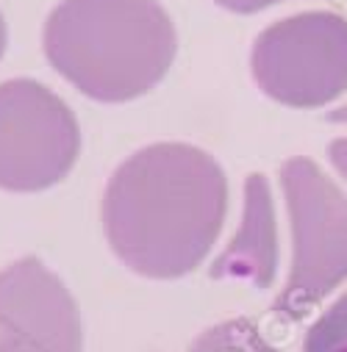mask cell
Wrapping results in <instances>:
<instances>
[{"mask_svg":"<svg viewBox=\"0 0 347 352\" xmlns=\"http://www.w3.org/2000/svg\"><path fill=\"white\" fill-rule=\"evenodd\" d=\"M333 352H347V344H341L339 349H333Z\"/></svg>","mask_w":347,"mask_h":352,"instance_id":"5bb4252c","label":"cell"},{"mask_svg":"<svg viewBox=\"0 0 347 352\" xmlns=\"http://www.w3.org/2000/svg\"><path fill=\"white\" fill-rule=\"evenodd\" d=\"M42 42L56 72L98 103L150 92L178 47L176 25L156 0H61Z\"/></svg>","mask_w":347,"mask_h":352,"instance_id":"7a4b0ae2","label":"cell"},{"mask_svg":"<svg viewBox=\"0 0 347 352\" xmlns=\"http://www.w3.org/2000/svg\"><path fill=\"white\" fill-rule=\"evenodd\" d=\"M6 42H9V34H6V23H3V14H0V56L6 50Z\"/></svg>","mask_w":347,"mask_h":352,"instance_id":"4fadbf2b","label":"cell"},{"mask_svg":"<svg viewBox=\"0 0 347 352\" xmlns=\"http://www.w3.org/2000/svg\"><path fill=\"white\" fill-rule=\"evenodd\" d=\"M253 78L267 98L292 109H319L347 92V20L303 12L258 34Z\"/></svg>","mask_w":347,"mask_h":352,"instance_id":"277c9868","label":"cell"},{"mask_svg":"<svg viewBox=\"0 0 347 352\" xmlns=\"http://www.w3.org/2000/svg\"><path fill=\"white\" fill-rule=\"evenodd\" d=\"M189 352H275L250 319H228L203 330Z\"/></svg>","mask_w":347,"mask_h":352,"instance_id":"ba28073f","label":"cell"},{"mask_svg":"<svg viewBox=\"0 0 347 352\" xmlns=\"http://www.w3.org/2000/svg\"><path fill=\"white\" fill-rule=\"evenodd\" d=\"M328 122H347V103L333 109V111H328Z\"/></svg>","mask_w":347,"mask_h":352,"instance_id":"7c38bea8","label":"cell"},{"mask_svg":"<svg viewBox=\"0 0 347 352\" xmlns=\"http://www.w3.org/2000/svg\"><path fill=\"white\" fill-rule=\"evenodd\" d=\"M81 150L70 106L45 83H0V189L42 192L67 178Z\"/></svg>","mask_w":347,"mask_h":352,"instance_id":"5b68a950","label":"cell"},{"mask_svg":"<svg viewBox=\"0 0 347 352\" xmlns=\"http://www.w3.org/2000/svg\"><path fill=\"white\" fill-rule=\"evenodd\" d=\"M281 186L292 225V267L273 311L303 319L347 280V197L311 158H289Z\"/></svg>","mask_w":347,"mask_h":352,"instance_id":"3957f363","label":"cell"},{"mask_svg":"<svg viewBox=\"0 0 347 352\" xmlns=\"http://www.w3.org/2000/svg\"><path fill=\"white\" fill-rule=\"evenodd\" d=\"M214 3L228 12H236V14H253V12H262V9L281 3V0H214Z\"/></svg>","mask_w":347,"mask_h":352,"instance_id":"30bf717a","label":"cell"},{"mask_svg":"<svg viewBox=\"0 0 347 352\" xmlns=\"http://www.w3.org/2000/svg\"><path fill=\"white\" fill-rule=\"evenodd\" d=\"M347 344V294L339 297L308 330L303 352H333Z\"/></svg>","mask_w":347,"mask_h":352,"instance_id":"9c48e42d","label":"cell"},{"mask_svg":"<svg viewBox=\"0 0 347 352\" xmlns=\"http://www.w3.org/2000/svg\"><path fill=\"white\" fill-rule=\"evenodd\" d=\"M0 352H81L78 305L34 255L0 272Z\"/></svg>","mask_w":347,"mask_h":352,"instance_id":"8992f818","label":"cell"},{"mask_svg":"<svg viewBox=\"0 0 347 352\" xmlns=\"http://www.w3.org/2000/svg\"><path fill=\"white\" fill-rule=\"evenodd\" d=\"M225 211L222 166L184 142L142 147L114 169L103 195V228L114 255L153 280L198 270L222 230Z\"/></svg>","mask_w":347,"mask_h":352,"instance_id":"6da1fadb","label":"cell"},{"mask_svg":"<svg viewBox=\"0 0 347 352\" xmlns=\"http://www.w3.org/2000/svg\"><path fill=\"white\" fill-rule=\"evenodd\" d=\"M328 158L336 166V172L347 181V139H333L328 144Z\"/></svg>","mask_w":347,"mask_h":352,"instance_id":"8fae6325","label":"cell"},{"mask_svg":"<svg viewBox=\"0 0 347 352\" xmlns=\"http://www.w3.org/2000/svg\"><path fill=\"white\" fill-rule=\"evenodd\" d=\"M278 270V228L270 181L262 172L247 175L244 181V208L236 236L217 255L209 275L214 280H247L258 289H267Z\"/></svg>","mask_w":347,"mask_h":352,"instance_id":"52a82bcc","label":"cell"}]
</instances>
